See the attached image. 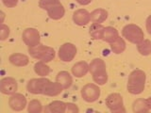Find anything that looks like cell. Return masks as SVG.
<instances>
[{
	"mask_svg": "<svg viewBox=\"0 0 151 113\" xmlns=\"http://www.w3.org/2000/svg\"><path fill=\"white\" fill-rule=\"evenodd\" d=\"M106 106L112 113L126 112L123 97L119 93H111L106 98Z\"/></svg>",
	"mask_w": 151,
	"mask_h": 113,
	"instance_id": "5b68a950",
	"label": "cell"
},
{
	"mask_svg": "<svg viewBox=\"0 0 151 113\" xmlns=\"http://www.w3.org/2000/svg\"><path fill=\"white\" fill-rule=\"evenodd\" d=\"M111 44V51L116 55L122 54L123 52L126 50V47H127L125 40L121 37H118L114 41L111 42V44Z\"/></svg>",
	"mask_w": 151,
	"mask_h": 113,
	"instance_id": "7402d4cb",
	"label": "cell"
},
{
	"mask_svg": "<svg viewBox=\"0 0 151 113\" xmlns=\"http://www.w3.org/2000/svg\"><path fill=\"white\" fill-rule=\"evenodd\" d=\"M77 52L78 50L76 45L71 44V42H65V44H63L60 47L58 55L61 61H63V62H70V61H72L75 59Z\"/></svg>",
	"mask_w": 151,
	"mask_h": 113,
	"instance_id": "52a82bcc",
	"label": "cell"
},
{
	"mask_svg": "<svg viewBox=\"0 0 151 113\" xmlns=\"http://www.w3.org/2000/svg\"><path fill=\"white\" fill-rule=\"evenodd\" d=\"M108 18V11L104 9H96L91 12V21L96 24H102Z\"/></svg>",
	"mask_w": 151,
	"mask_h": 113,
	"instance_id": "d6986e66",
	"label": "cell"
},
{
	"mask_svg": "<svg viewBox=\"0 0 151 113\" xmlns=\"http://www.w3.org/2000/svg\"><path fill=\"white\" fill-rule=\"evenodd\" d=\"M88 72H90V68H89V64L86 61H78L72 67V74L74 77L80 78L85 77Z\"/></svg>",
	"mask_w": 151,
	"mask_h": 113,
	"instance_id": "5bb4252c",
	"label": "cell"
},
{
	"mask_svg": "<svg viewBox=\"0 0 151 113\" xmlns=\"http://www.w3.org/2000/svg\"><path fill=\"white\" fill-rule=\"evenodd\" d=\"M145 27H146V30H147V33L149 35H151V15H149L147 19H146Z\"/></svg>",
	"mask_w": 151,
	"mask_h": 113,
	"instance_id": "4dcf8cb0",
	"label": "cell"
},
{
	"mask_svg": "<svg viewBox=\"0 0 151 113\" xmlns=\"http://www.w3.org/2000/svg\"><path fill=\"white\" fill-rule=\"evenodd\" d=\"M118 37H119V33H118V30L116 28L112 26H107L105 27V29H104L102 40L106 42H109V44H111V42L114 41Z\"/></svg>",
	"mask_w": 151,
	"mask_h": 113,
	"instance_id": "ffe728a7",
	"label": "cell"
},
{
	"mask_svg": "<svg viewBox=\"0 0 151 113\" xmlns=\"http://www.w3.org/2000/svg\"><path fill=\"white\" fill-rule=\"evenodd\" d=\"M27 111L29 113H41L42 111V103L39 100H31L28 103Z\"/></svg>",
	"mask_w": 151,
	"mask_h": 113,
	"instance_id": "484cf974",
	"label": "cell"
},
{
	"mask_svg": "<svg viewBox=\"0 0 151 113\" xmlns=\"http://www.w3.org/2000/svg\"><path fill=\"white\" fill-rule=\"evenodd\" d=\"M63 91V86L59 83V82H52L49 79L46 80V82L42 89V95H46V96H58L59 94H60Z\"/></svg>",
	"mask_w": 151,
	"mask_h": 113,
	"instance_id": "8fae6325",
	"label": "cell"
},
{
	"mask_svg": "<svg viewBox=\"0 0 151 113\" xmlns=\"http://www.w3.org/2000/svg\"><path fill=\"white\" fill-rule=\"evenodd\" d=\"M46 77H40V78H32L27 84V89L28 92L32 94H42V89L46 82Z\"/></svg>",
	"mask_w": 151,
	"mask_h": 113,
	"instance_id": "7c38bea8",
	"label": "cell"
},
{
	"mask_svg": "<svg viewBox=\"0 0 151 113\" xmlns=\"http://www.w3.org/2000/svg\"><path fill=\"white\" fill-rule=\"evenodd\" d=\"M28 53L33 59L44 61L45 63L52 61L55 59L56 56V52L52 47L42 45L41 44L34 47H29L28 48Z\"/></svg>",
	"mask_w": 151,
	"mask_h": 113,
	"instance_id": "3957f363",
	"label": "cell"
},
{
	"mask_svg": "<svg viewBox=\"0 0 151 113\" xmlns=\"http://www.w3.org/2000/svg\"><path fill=\"white\" fill-rule=\"evenodd\" d=\"M122 35L127 41L136 45L145 39L144 31L139 26L134 25V24H129L123 27Z\"/></svg>",
	"mask_w": 151,
	"mask_h": 113,
	"instance_id": "277c9868",
	"label": "cell"
},
{
	"mask_svg": "<svg viewBox=\"0 0 151 113\" xmlns=\"http://www.w3.org/2000/svg\"><path fill=\"white\" fill-rule=\"evenodd\" d=\"M79 112V109L78 106L73 103H66V108L65 113H78Z\"/></svg>",
	"mask_w": 151,
	"mask_h": 113,
	"instance_id": "f1b7e54d",
	"label": "cell"
},
{
	"mask_svg": "<svg viewBox=\"0 0 151 113\" xmlns=\"http://www.w3.org/2000/svg\"><path fill=\"white\" fill-rule=\"evenodd\" d=\"M146 81V74L144 71L137 69L132 71L127 79V89L133 95H138L144 92Z\"/></svg>",
	"mask_w": 151,
	"mask_h": 113,
	"instance_id": "6da1fadb",
	"label": "cell"
},
{
	"mask_svg": "<svg viewBox=\"0 0 151 113\" xmlns=\"http://www.w3.org/2000/svg\"><path fill=\"white\" fill-rule=\"evenodd\" d=\"M66 103L63 101L56 100L49 103L45 107V112L46 113H65Z\"/></svg>",
	"mask_w": 151,
	"mask_h": 113,
	"instance_id": "2e32d148",
	"label": "cell"
},
{
	"mask_svg": "<svg viewBox=\"0 0 151 113\" xmlns=\"http://www.w3.org/2000/svg\"><path fill=\"white\" fill-rule=\"evenodd\" d=\"M73 21L78 26H86L91 21V13L85 9H77L73 14Z\"/></svg>",
	"mask_w": 151,
	"mask_h": 113,
	"instance_id": "4fadbf2b",
	"label": "cell"
},
{
	"mask_svg": "<svg viewBox=\"0 0 151 113\" xmlns=\"http://www.w3.org/2000/svg\"><path fill=\"white\" fill-rule=\"evenodd\" d=\"M50 67L44 61L39 60L34 65V72L42 77H46L50 74Z\"/></svg>",
	"mask_w": 151,
	"mask_h": 113,
	"instance_id": "cb8c5ba5",
	"label": "cell"
},
{
	"mask_svg": "<svg viewBox=\"0 0 151 113\" xmlns=\"http://www.w3.org/2000/svg\"><path fill=\"white\" fill-rule=\"evenodd\" d=\"M137 50L142 56H148L151 54V41L144 39L140 44H137Z\"/></svg>",
	"mask_w": 151,
	"mask_h": 113,
	"instance_id": "d4e9b609",
	"label": "cell"
},
{
	"mask_svg": "<svg viewBox=\"0 0 151 113\" xmlns=\"http://www.w3.org/2000/svg\"><path fill=\"white\" fill-rule=\"evenodd\" d=\"M9 106L14 111H22L27 107V98L21 93H14L9 99Z\"/></svg>",
	"mask_w": 151,
	"mask_h": 113,
	"instance_id": "30bf717a",
	"label": "cell"
},
{
	"mask_svg": "<svg viewBox=\"0 0 151 113\" xmlns=\"http://www.w3.org/2000/svg\"><path fill=\"white\" fill-rule=\"evenodd\" d=\"M18 89L17 81L12 77H4L0 80V92L5 95H12Z\"/></svg>",
	"mask_w": 151,
	"mask_h": 113,
	"instance_id": "9c48e42d",
	"label": "cell"
},
{
	"mask_svg": "<svg viewBox=\"0 0 151 113\" xmlns=\"http://www.w3.org/2000/svg\"><path fill=\"white\" fill-rule=\"evenodd\" d=\"M90 73L93 75V79L94 83L98 86L105 85L108 81V73L106 64L101 59H93L91 63L89 64Z\"/></svg>",
	"mask_w": 151,
	"mask_h": 113,
	"instance_id": "7a4b0ae2",
	"label": "cell"
},
{
	"mask_svg": "<svg viewBox=\"0 0 151 113\" xmlns=\"http://www.w3.org/2000/svg\"><path fill=\"white\" fill-rule=\"evenodd\" d=\"M9 60L12 65L17 66V67H24V66H27L28 62H29L28 56L21 53H15L11 55L9 58Z\"/></svg>",
	"mask_w": 151,
	"mask_h": 113,
	"instance_id": "e0dca14e",
	"label": "cell"
},
{
	"mask_svg": "<svg viewBox=\"0 0 151 113\" xmlns=\"http://www.w3.org/2000/svg\"><path fill=\"white\" fill-rule=\"evenodd\" d=\"M9 35V27L6 25L2 24L1 27H0V40L5 41L8 39V37Z\"/></svg>",
	"mask_w": 151,
	"mask_h": 113,
	"instance_id": "83f0119b",
	"label": "cell"
},
{
	"mask_svg": "<svg viewBox=\"0 0 151 113\" xmlns=\"http://www.w3.org/2000/svg\"><path fill=\"white\" fill-rule=\"evenodd\" d=\"M76 1L81 6H86V5H89L92 2V0H76Z\"/></svg>",
	"mask_w": 151,
	"mask_h": 113,
	"instance_id": "1f68e13d",
	"label": "cell"
},
{
	"mask_svg": "<svg viewBox=\"0 0 151 113\" xmlns=\"http://www.w3.org/2000/svg\"><path fill=\"white\" fill-rule=\"evenodd\" d=\"M56 81L59 82L61 86H63V89H69L73 84V77L68 72L66 71H61L56 77Z\"/></svg>",
	"mask_w": 151,
	"mask_h": 113,
	"instance_id": "9a60e30c",
	"label": "cell"
},
{
	"mask_svg": "<svg viewBox=\"0 0 151 113\" xmlns=\"http://www.w3.org/2000/svg\"><path fill=\"white\" fill-rule=\"evenodd\" d=\"M22 39H23V41L25 42L28 46V48H29V47H34L38 44H40L41 37H40L39 31H38L36 28L28 27L23 31Z\"/></svg>",
	"mask_w": 151,
	"mask_h": 113,
	"instance_id": "ba28073f",
	"label": "cell"
},
{
	"mask_svg": "<svg viewBox=\"0 0 151 113\" xmlns=\"http://www.w3.org/2000/svg\"><path fill=\"white\" fill-rule=\"evenodd\" d=\"M60 0H40L39 1V6L42 9H49L51 7L55 6L57 4H60Z\"/></svg>",
	"mask_w": 151,
	"mask_h": 113,
	"instance_id": "4316f807",
	"label": "cell"
},
{
	"mask_svg": "<svg viewBox=\"0 0 151 113\" xmlns=\"http://www.w3.org/2000/svg\"><path fill=\"white\" fill-rule=\"evenodd\" d=\"M104 29H105V26H103L101 24L93 23L89 28V34L94 40H102Z\"/></svg>",
	"mask_w": 151,
	"mask_h": 113,
	"instance_id": "44dd1931",
	"label": "cell"
},
{
	"mask_svg": "<svg viewBox=\"0 0 151 113\" xmlns=\"http://www.w3.org/2000/svg\"><path fill=\"white\" fill-rule=\"evenodd\" d=\"M81 96L84 101L88 103H93L100 97V89L97 84H86L81 89Z\"/></svg>",
	"mask_w": 151,
	"mask_h": 113,
	"instance_id": "8992f818",
	"label": "cell"
},
{
	"mask_svg": "<svg viewBox=\"0 0 151 113\" xmlns=\"http://www.w3.org/2000/svg\"><path fill=\"white\" fill-rule=\"evenodd\" d=\"M46 11H47V14H48L49 18L52 19V20H60V19L63 18L65 14L64 7L60 3L55 5L53 7H51L49 9H47Z\"/></svg>",
	"mask_w": 151,
	"mask_h": 113,
	"instance_id": "ac0fdd59",
	"label": "cell"
},
{
	"mask_svg": "<svg viewBox=\"0 0 151 113\" xmlns=\"http://www.w3.org/2000/svg\"><path fill=\"white\" fill-rule=\"evenodd\" d=\"M132 109L135 113H145L150 110L147 107V104H146V99L144 98H139L135 100L133 102V105H132Z\"/></svg>",
	"mask_w": 151,
	"mask_h": 113,
	"instance_id": "603a6c76",
	"label": "cell"
},
{
	"mask_svg": "<svg viewBox=\"0 0 151 113\" xmlns=\"http://www.w3.org/2000/svg\"><path fill=\"white\" fill-rule=\"evenodd\" d=\"M2 2L7 8H13L17 5L18 0H2Z\"/></svg>",
	"mask_w": 151,
	"mask_h": 113,
	"instance_id": "f546056e",
	"label": "cell"
},
{
	"mask_svg": "<svg viewBox=\"0 0 151 113\" xmlns=\"http://www.w3.org/2000/svg\"><path fill=\"white\" fill-rule=\"evenodd\" d=\"M146 104H147V107H148V108L151 110V96L149 97V98H147L146 99Z\"/></svg>",
	"mask_w": 151,
	"mask_h": 113,
	"instance_id": "d6a6232c",
	"label": "cell"
}]
</instances>
